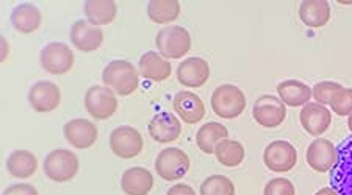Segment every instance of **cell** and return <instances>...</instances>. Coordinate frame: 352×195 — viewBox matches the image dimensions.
<instances>
[{"label": "cell", "mask_w": 352, "mask_h": 195, "mask_svg": "<svg viewBox=\"0 0 352 195\" xmlns=\"http://www.w3.org/2000/svg\"><path fill=\"white\" fill-rule=\"evenodd\" d=\"M166 195H196V192L191 186L185 185V183H179V185H174L173 187H169Z\"/></svg>", "instance_id": "35"}, {"label": "cell", "mask_w": 352, "mask_h": 195, "mask_svg": "<svg viewBox=\"0 0 352 195\" xmlns=\"http://www.w3.org/2000/svg\"><path fill=\"white\" fill-rule=\"evenodd\" d=\"M157 49L166 60H179L191 49V36L186 28L180 25H168L158 32L155 38Z\"/></svg>", "instance_id": "3"}, {"label": "cell", "mask_w": 352, "mask_h": 195, "mask_svg": "<svg viewBox=\"0 0 352 195\" xmlns=\"http://www.w3.org/2000/svg\"><path fill=\"white\" fill-rule=\"evenodd\" d=\"M348 127H349V131L352 133V114H351V116H348Z\"/></svg>", "instance_id": "38"}, {"label": "cell", "mask_w": 352, "mask_h": 195, "mask_svg": "<svg viewBox=\"0 0 352 195\" xmlns=\"http://www.w3.org/2000/svg\"><path fill=\"white\" fill-rule=\"evenodd\" d=\"M149 135L160 144L177 141L182 135L180 120L173 113H158L149 122Z\"/></svg>", "instance_id": "19"}, {"label": "cell", "mask_w": 352, "mask_h": 195, "mask_svg": "<svg viewBox=\"0 0 352 195\" xmlns=\"http://www.w3.org/2000/svg\"><path fill=\"white\" fill-rule=\"evenodd\" d=\"M332 111L338 116H351L352 114V89L342 88L333 94L331 103Z\"/></svg>", "instance_id": "31"}, {"label": "cell", "mask_w": 352, "mask_h": 195, "mask_svg": "<svg viewBox=\"0 0 352 195\" xmlns=\"http://www.w3.org/2000/svg\"><path fill=\"white\" fill-rule=\"evenodd\" d=\"M143 136L138 130L129 127V125L115 128L110 136V147L113 153L122 159L136 158L143 152Z\"/></svg>", "instance_id": "10"}, {"label": "cell", "mask_w": 352, "mask_h": 195, "mask_svg": "<svg viewBox=\"0 0 352 195\" xmlns=\"http://www.w3.org/2000/svg\"><path fill=\"white\" fill-rule=\"evenodd\" d=\"M28 102L38 113H50L58 108L61 102V91L58 86L47 80L38 82L32 86L28 93Z\"/></svg>", "instance_id": "12"}, {"label": "cell", "mask_w": 352, "mask_h": 195, "mask_svg": "<svg viewBox=\"0 0 352 195\" xmlns=\"http://www.w3.org/2000/svg\"><path fill=\"white\" fill-rule=\"evenodd\" d=\"M118 5L113 0H87L85 2V16L89 24L96 27L109 25L116 19Z\"/></svg>", "instance_id": "25"}, {"label": "cell", "mask_w": 352, "mask_h": 195, "mask_svg": "<svg viewBox=\"0 0 352 195\" xmlns=\"http://www.w3.org/2000/svg\"><path fill=\"white\" fill-rule=\"evenodd\" d=\"M38 169V159L28 150H16L7 159V170L14 179H30Z\"/></svg>", "instance_id": "26"}, {"label": "cell", "mask_w": 352, "mask_h": 195, "mask_svg": "<svg viewBox=\"0 0 352 195\" xmlns=\"http://www.w3.org/2000/svg\"><path fill=\"white\" fill-rule=\"evenodd\" d=\"M299 17L310 28H321L331 21V5L327 0H304L299 7Z\"/></svg>", "instance_id": "22"}, {"label": "cell", "mask_w": 352, "mask_h": 195, "mask_svg": "<svg viewBox=\"0 0 352 195\" xmlns=\"http://www.w3.org/2000/svg\"><path fill=\"white\" fill-rule=\"evenodd\" d=\"M331 186L338 195H352V136L337 148V163L331 170Z\"/></svg>", "instance_id": "6"}, {"label": "cell", "mask_w": 352, "mask_h": 195, "mask_svg": "<svg viewBox=\"0 0 352 195\" xmlns=\"http://www.w3.org/2000/svg\"><path fill=\"white\" fill-rule=\"evenodd\" d=\"M343 86L340 83H335V82H320L315 84V88L311 89V95L315 97L316 103H320V105H329L332 100L333 94L337 93L338 89H342Z\"/></svg>", "instance_id": "32"}, {"label": "cell", "mask_w": 352, "mask_h": 195, "mask_svg": "<svg viewBox=\"0 0 352 195\" xmlns=\"http://www.w3.org/2000/svg\"><path fill=\"white\" fill-rule=\"evenodd\" d=\"M338 3H342V5H352V2H343V0H338Z\"/></svg>", "instance_id": "39"}, {"label": "cell", "mask_w": 352, "mask_h": 195, "mask_svg": "<svg viewBox=\"0 0 352 195\" xmlns=\"http://www.w3.org/2000/svg\"><path fill=\"white\" fill-rule=\"evenodd\" d=\"M174 111L185 124L195 125L206 117V105L201 97L191 91H180L174 97Z\"/></svg>", "instance_id": "16"}, {"label": "cell", "mask_w": 352, "mask_h": 195, "mask_svg": "<svg viewBox=\"0 0 352 195\" xmlns=\"http://www.w3.org/2000/svg\"><path fill=\"white\" fill-rule=\"evenodd\" d=\"M315 195H338V192L333 187H321Z\"/></svg>", "instance_id": "37"}, {"label": "cell", "mask_w": 352, "mask_h": 195, "mask_svg": "<svg viewBox=\"0 0 352 195\" xmlns=\"http://www.w3.org/2000/svg\"><path fill=\"white\" fill-rule=\"evenodd\" d=\"M78 168L77 154L66 148H56L44 159V174L55 183L71 181L78 174Z\"/></svg>", "instance_id": "4"}, {"label": "cell", "mask_w": 352, "mask_h": 195, "mask_svg": "<svg viewBox=\"0 0 352 195\" xmlns=\"http://www.w3.org/2000/svg\"><path fill=\"white\" fill-rule=\"evenodd\" d=\"M2 54H0V61H5L7 60V56H8V43H7V39L5 38H2Z\"/></svg>", "instance_id": "36"}, {"label": "cell", "mask_w": 352, "mask_h": 195, "mask_svg": "<svg viewBox=\"0 0 352 195\" xmlns=\"http://www.w3.org/2000/svg\"><path fill=\"white\" fill-rule=\"evenodd\" d=\"M102 80L107 88L119 95L133 94L140 86V73L132 62L116 60L105 66Z\"/></svg>", "instance_id": "1"}, {"label": "cell", "mask_w": 352, "mask_h": 195, "mask_svg": "<svg viewBox=\"0 0 352 195\" xmlns=\"http://www.w3.org/2000/svg\"><path fill=\"white\" fill-rule=\"evenodd\" d=\"M74 51L65 43H50L41 50V66L52 76H63L74 66Z\"/></svg>", "instance_id": "9"}, {"label": "cell", "mask_w": 352, "mask_h": 195, "mask_svg": "<svg viewBox=\"0 0 352 195\" xmlns=\"http://www.w3.org/2000/svg\"><path fill=\"white\" fill-rule=\"evenodd\" d=\"M265 165L276 174H285L292 170L298 163V152L288 141H272L265 148Z\"/></svg>", "instance_id": "11"}, {"label": "cell", "mask_w": 352, "mask_h": 195, "mask_svg": "<svg viewBox=\"0 0 352 195\" xmlns=\"http://www.w3.org/2000/svg\"><path fill=\"white\" fill-rule=\"evenodd\" d=\"M307 163L318 174H326L337 163V148L329 139L318 137L307 148Z\"/></svg>", "instance_id": "15"}, {"label": "cell", "mask_w": 352, "mask_h": 195, "mask_svg": "<svg viewBox=\"0 0 352 195\" xmlns=\"http://www.w3.org/2000/svg\"><path fill=\"white\" fill-rule=\"evenodd\" d=\"M85 108L98 120H107L115 116L118 111V99L110 88L102 86H91L85 95Z\"/></svg>", "instance_id": "7"}, {"label": "cell", "mask_w": 352, "mask_h": 195, "mask_svg": "<svg viewBox=\"0 0 352 195\" xmlns=\"http://www.w3.org/2000/svg\"><path fill=\"white\" fill-rule=\"evenodd\" d=\"M43 14L36 5L21 3L11 13V22L14 28L24 34H30L41 27Z\"/></svg>", "instance_id": "24"}, {"label": "cell", "mask_w": 352, "mask_h": 195, "mask_svg": "<svg viewBox=\"0 0 352 195\" xmlns=\"http://www.w3.org/2000/svg\"><path fill=\"white\" fill-rule=\"evenodd\" d=\"M277 94H279V99L285 103V106L292 108L305 106L314 97L310 86L299 82V80H285V82L279 83Z\"/></svg>", "instance_id": "23"}, {"label": "cell", "mask_w": 352, "mask_h": 195, "mask_svg": "<svg viewBox=\"0 0 352 195\" xmlns=\"http://www.w3.org/2000/svg\"><path fill=\"white\" fill-rule=\"evenodd\" d=\"M263 195H296V189L288 179H272L265 186Z\"/></svg>", "instance_id": "33"}, {"label": "cell", "mask_w": 352, "mask_h": 195, "mask_svg": "<svg viewBox=\"0 0 352 195\" xmlns=\"http://www.w3.org/2000/svg\"><path fill=\"white\" fill-rule=\"evenodd\" d=\"M147 16L155 24H171L180 16L179 0H151L147 3Z\"/></svg>", "instance_id": "28"}, {"label": "cell", "mask_w": 352, "mask_h": 195, "mask_svg": "<svg viewBox=\"0 0 352 195\" xmlns=\"http://www.w3.org/2000/svg\"><path fill=\"white\" fill-rule=\"evenodd\" d=\"M212 110L223 119H236L246 108V95L235 84H221L212 94Z\"/></svg>", "instance_id": "2"}, {"label": "cell", "mask_w": 352, "mask_h": 195, "mask_svg": "<svg viewBox=\"0 0 352 195\" xmlns=\"http://www.w3.org/2000/svg\"><path fill=\"white\" fill-rule=\"evenodd\" d=\"M201 195H235V186L224 175H212L201 185Z\"/></svg>", "instance_id": "30"}, {"label": "cell", "mask_w": 352, "mask_h": 195, "mask_svg": "<svg viewBox=\"0 0 352 195\" xmlns=\"http://www.w3.org/2000/svg\"><path fill=\"white\" fill-rule=\"evenodd\" d=\"M121 187L127 195H147L154 187V176L144 168H130L124 172Z\"/></svg>", "instance_id": "21"}, {"label": "cell", "mask_w": 352, "mask_h": 195, "mask_svg": "<svg viewBox=\"0 0 352 195\" xmlns=\"http://www.w3.org/2000/svg\"><path fill=\"white\" fill-rule=\"evenodd\" d=\"M173 66L157 51H146L140 58V73L152 82H164L171 77Z\"/></svg>", "instance_id": "20"}, {"label": "cell", "mask_w": 352, "mask_h": 195, "mask_svg": "<svg viewBox=\"0 0 352 195\" xmlns=\"http://www.w3.org/2000/svg\"><path fill=\"white\" fill-rule=\"evenodd\" d=\"M3 195H39L36 187L32 185H25V183H19V185H11L3 191Z\"/></svg>", "instance_id": "34"}, {"label": "cell", "mask_w": 352, "mask_h": 195, "mask_svg": "<svg viewBox=\"0 0 352 195\" xmlns=\"http://www.w3.org/2000/svg\"><path fill=\"white\" fill-rule=\"evenodd\" d=\"M244 147L241 142L227 139L221 141L214 148V157H217L218 163L223 164L224 168H236L244 161Z\"/></svg>", "instance_id": "29"}, {"label": "cell", "mask_w": 352, "mask_h": 195, "mask_svg": "<svg viewBox=\"0 0 352 195\" xmlns=\"http://www.w3.org/2000/svg\"><path fill=\"white\" fill-rule=\"evenodd\" d=\"M300 124L310 136H321L331 127L332 114L324 105L307 103L300 111Z\"/></svg>", "instance_id": "18"}, {"label": "cell", "mask_w": 352, "mask_h": 195, "mask_svg": "<svg viewBox=\"0 0 352 195\" xmlns=\"http://www.w3.org/2000/svg\"><path fill=\"white\" fill-rule=\"evenodd\" d=\"M71 41L77 50L91 54L104 43V32L100 27L89 24L88 21H77L71 28Z\"/></svg>", "instance_id": "14"}, {"label": "cell", "mask_w": 352, "mask_h": 195, "mask_svg": "<svg viewBox=\"0 0 352 195\" xmlns=\"http://www.w3.org/2000/svg\"><path fill=\"white\" fill-rule=\"evenodd\" d=\"M252 116L263 128H277L287 117V106L274 95H262L254 103Z\"/></svg>", "instance_id": "8"}, {"label": "cell", "mask_w": 352, "mask_h": 195, "mask_svg": "<svg viewBox=\"0 0 352 195\" xmlns=\"http://www.w3.org/2000/svg\"><path fill=\"white\" fill-rule=\"evenodd\" d=\"M190 157L177 147L164 148L155 159V170L164 181H177L188 174Z\"/></svg>", "instance_id": "5"}, {"label": "cell", "mask_w": 352, "mask_h": 195, "mask_svg": "<svg viewBox=\"0 0 352 195\" xmlns=\"http://www.w3.org/2000/svg\"><path fill=\"white\" fill-rule=\"evenodd\" d=\"M210 78L208 62L199 56H191L180 62L177 69V80L185 88H201Z\"/></svg>", "instance_id": "17"}, {"label": "cell", "mask_w": 352, "mask_h": 195, "mask_svg": "<svg viewBox=\"0 0 352 195\" xmlns=\"http://www.w3.org/2000/svg\"><path fill=\"white\" fill-rule=\"evenodd\" d=\"M65 137L72 147L85 150L96 144L99 131L88 119H72L65 125Z\"/></svg>", "instance_id": "13"}, {"label": "cell", "mask_w": 352, "mask_h": 195, "mask_svg": "<svg viewBox=\"0 0 352 195\" xmlns=\"http://www.w3.org/2000/svg\"><path fill=\"white\" fill-rule=\"evenodd\" d=\"M227 137H229V131H227L223 124L208 122L199 128L196 135V142L197 147L201 148L204 153L213 154L217 146L221 141L227 139Z\"/></svg>", "instance_id": "27"}]
</instances>
